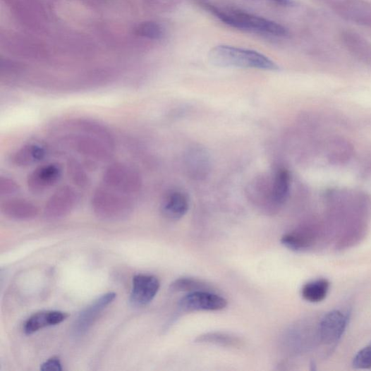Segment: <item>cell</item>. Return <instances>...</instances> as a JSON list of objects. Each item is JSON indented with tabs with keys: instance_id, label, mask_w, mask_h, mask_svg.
Listing matches in <instances>:
<instances>
[{
	"instance_id": "6da1fadb",
	"label": "cell",
	"mask_w": 371,
	"mask_h": 371,
	"mask_svg": "<svg viewBox=\"0 0 371 371\" xmlns=\"http://www.w3.org/2000/svg\"><path fill=\"white\" fill-rule=\"evenodd\" d=\"M202 6L221 22L231 28L260 35L285 37L288 32L282 25L236 8H222L206 2Z\"/></svg>"
},
{
	"instance_id": "7a4b0ae2",
	"label": "cell",
	"mask_w": 371,
	"mask_h": 371,
	"mask_svg": "<svg viewBox=\"0 0 371 371\" xmlns=\"http://www.w3.org/2000/svg\"><path fill=\"white\" fill-rule=\"evenodd\" d=\"M209 62L223 68H254L263 71H277L279 66L269 58L255 50L219 45L209 52Z\"/></svg>"
},
{
	"instance_id": "3957f363",
	"label": "cell",
	"mask_w": 371,
	"mask_h": 371,
	"mask_svg": "<svg viewBox=\"0 0 371 371\" xmlns=\"http://www.w3.org/2000/svg\"><path fill=\"white\" fill-rule=\"evenodd\" d=\"M91 205L97 217L108 221L126 220L133 214L135 208L131 197L103 185L95 191Z\"/></svg>"
},
{
	"instance_id": "277c9868",
	"label": "cell",
	"mask_w": 371,
	"mask_h": 371,
	"mask_svg": "<svg viewBox=\"0 0 371 371\" xmlns=\"http://www.w3.org/2000/svg\"><path fill=\"white\" fill-rule=\"evenodd\" d=\"M102 185L132 197L142 190L143 181L136 169L125 163L117 162L106 169L102 177Z\"/></svg>"
},
{
	"instance_id": "5b68a950",
	"label": "cell",
	"mask_w": 371,
	"mask_h": 371,
	"mask_svg": "<svg viewBox=\"0 0 371 371\" xmlns=\"http://www.w3.org/2000/svg\"><path fill=\"white\" fill-rule=\"evenodd\" d=\"M61 142L79 154L104 162L113 157L112 147L100 140L78 132H70L61 138Z\"/></svg>"
},
{
	"instance_id": "8992f818",
	"label": "cell",
	"mask_w": 371,
	"mask_h": 371,
	"mask_svg": "<svg viewBox=\"0 0 371 371\" xmlns=\"http://www.w3.org/2000/svg\"><path fill=\"white\" fill-rule=\"evenodd\" d=\"M79 195L71 186H63L47 201L44 216L48 220H59L68 216L79 202Z\"/></svg>"
},
{
	"instance_id": "52a82bcc",
	"label": "cell",
	"mask_w": 371,
	"mask_h": 371,
	"mask_svg": "<svg viewBox=\"0 0 371 371\" xmlns=\"http://www.w3.org/2000/svg\"><path fill=\"white\" fill-rule=\"evenodd\" d=\"M227 306V300L209 291H196L182 298L179 310L190 312L197 311H219Z\"/></svg>"
},
{
	"instance_id": "ba28073f",
	"label": "cell",
	"mask_w": 371,
	"mask_h": 371,
	"mask_svg": "<svg viewBox=\"0 0 371 371\" xmlns=\"http://www.w3.org/2000/svg\"><path fill=\"white\" fill-rule=\"evenodd\" d=\"M63 167L58 163H50L37 167L28 178V187L34 195H41L60 181Z\"/></svg>"
},
{
	"instance_id": "9c48e42d",
	"label": "cell",
	"mask_w": 371,
	"mask_h": 371,
	"mask_svg": "<svg viewBox=\"0 0 371 371\" xmlns=\"http://www.w3.org/2000/svg\"><path fill=\"white\" fill-rule=\"evenodd\" d=\"M349 321L347 314L339 310L327 313L317 327V336L327 346L339 341L346 332Z\"/></svg>"
},
{
	"instance_id": "30bf717a",
	"label": "cell",
	"mask_w": 371,
	"mask_h": 371,
	"mask_svg": "<svg viewBox=\"0 0 371 371\" xmlns=\"http://www.w3.org/2000/svg\"><path fill=\"white\" fill-rule=\"evenodd\" d=\"M64 129L96 138L115 149L116 140L111 130L103 123L84 118H73L61 124Z\"/></svg>"
},
{
	"instance_id": "8fae6325",
	"label": "cell",
	"mask_w": 371,
	"mask_h": 371,
	"mask_svg": "<svg viewBox=\"0 0 371 371\" xmlns=\"http://www.w3.org/2000/svg\"><path fill=\"white\" fill-rule=\"evenodd\" d=\"M116 298L114 293L104 294L98 298L80 313L73 324V333L75 336H83L97 320L101 312L111 304Z\"/></svg>"
},
{
	"instance_id": "7c38bea8",
	"label": "cell",
	"mask_w": 371,
	"mask_h": 371,
	"mask_svg": "<svg viewBox=\"0 0 371 371\" xmlns=\"http://www.w3.org/2000/svg\"><path fill=\"white\" fill-rule=\"evenodd\" d=\"M160 286V281L154 276L136 275L133 279L130 303L136 307L147 305L154 298Z\"/></svg>"
},
{
	"instance_id": "4fadbf2b",
	"label": "cell",
	"mask_w": 371,
	"mask_h": 371,
	"mask_svg": "<svg viewBox=\"0 0 371 371\" xmlns=\"http://www.w3.org/2000/svg\"><path fill=\"white\" fill-rule=\"evenodd\" d=\"M0 209L6 217L19 221L34 220L39 214L37 205L20 197H12L4 200L0 206Z\"/></svg>"
},
{
	"instance_id": "5bb4252c",
	"label": "cell",
	"mask_w": 371,
	"mask_h": 371,
	"mask_svg": "<svg viewBox=\"0 0 371 371\" xmlns=\"http://www.w3.org/2000/svg\"><path fill=\"white\" fill-rule=\"evenodd\" d=\"M47 154L45 147L37 143H30L13 152L9 161L13 166L25 168L42 162Z\"/></svg>"
},
{
	"instance_id": "9a60e30c",
	"label": "cell",
	"mask_w": 371,
	"mask_h": 371,
	"mask_svg": "<svg viewBox=\"0 0 371 371\" xmlns=\"http://www.w3.org/2000/svg\"><path fill=\"white\" fill-rule=\"evenodd\" d=\"M190 200L187 194L178 190L171 191L162 201L161 210L163 216L173 221H177L187 214Z\"/></svg>"
},
{
	"instance_id": "2e32d148",
	"label": "cell",
	"mask_w": 371,
	"mask_h": 371,
	"mask_svg": "<svg viewBox=\"0 0 371 371\" xmlns=\"http://www.w3.org/2000/svg\"><path fill=\"white\" fill-rule=\"evenodd\" d=\"M68 315L57 310L41 311L32 315L24 324V332L30 335L51 326H56L63 322Z\"/></svg>"
},
{
	"instance_id": "e0dca14e",
	"label": "cell",
	"mask_w": 371,
	"mask_h": 371,
	"mask_svg": "<svg viewBox=\"0 0 371 371\" xmlns=\"http://www.w3.org/2000/svg\"><path fill=\"white\" fill-rule=\"evenodd\" d=\"M291 175L284 168L278 169L273 176L271 190L269 195V204L276 207L285 204L289 195Z\"/></svg>"
},
{
	"instance_id": "ac0fdd59",
	"label": "cell",
	"mask_w": 371,
	"mask_h": 371,
	"mask_svg": "<svg viewBox=\"0 0 371 371\" xmlns=\"http://www.w3.org/2000/svg\"><path fill=\"white\" fill-rule=\"evenodd\" d=\"M317 235L310 229H304L295 231H291L284 235L281 242L286 248L296 251H305L315 243Z\"/></svg>"
},
{
	"instance_id": "d6986e66",
	"label": "cell",
	"mask_w": 371,
	"mask_h": 371,
	"mask_svg": "<svg viewBox=\"0 0 371 371\" xmlns=\"http://www.w3.org/2000/svg\"><path fill=\"white\" fill-rule=\"evenodd\" d=\"M330 283L322 279L305 284L302 288V297L308 302L317 303L324 300L329 293Z\"/></svg>"
},
{
	"instance_id": "ffe728a7",
	"label": "cell",
	"mask_w": 371,
	"mask_h": 371,
	"mask_svg": "<svg viewBox=\"0 0 371 371\" xmlns=\"http://www.w3.org/2000/svg\"><path fill=\"white\" fill-rule=\"evenodd\" d=\"M195 341L197 343H213L227 348H240L243 341L240 338L222 332H209L199 336Z\"/></svg>"
},
{
	"instance_id": "44dd1931",
	"label": "cell",
	"mask_w": 371,
	"mask_h": 371,
	"mask_svg": "<svg viewBox=\"0 0 371 371\" xmlns=\"http://www.w3.org/2000/svg\"><path fill=\"white\" fill-rule=\"evenodd\" d=\"M67 171L73 183L80 189H86L90 185V177L83 166L74 159H70Z\"/></svg>"
},
{
	"instance_id": "7402d4cb",
	"label": "cell",
	"mask_w": 371,
	"mask_h": 371,
	"mask_svg": "<svg viewBox=\"0 0 371 371\" xmlns=\"http://www.w3.org/2000/svg\"><path fill=\"white\" fill-rule=\"evenodd\" d=\"M209 286L204 281L193 278H181L171 284V290L176 293L188 291L193 293L196 291H209Z\"/></svg>"
},
{
	"instance_id": "603a6c76",
	"label": "cell",
	"mask_w": 371,
	"mask_h": 371,
	"mask_svg": "<svg viewBox=\"0 0 371 371\" xmlns=\"http://www.w3.org/2000/svg\"><path fill=\"white\" fill-rule=\"evenodd\" d=\"M20 190V186L16 180L8 176L0 177V195L7 197L16 195Z\"/></svg>"
},
{
	"instance_id": "cb8c5ba5",
	"label": "cell",
	"mask_w": 371,
	"mask_h": 371,
	"mask_svg": "<svg viewBox=\"0 0 371 371\" xmlns=\"http://www.w3.org/2000/svg\"><path fill=\"white\" fill-rule=\"evenodd\" d=\"M353 365L357 369L371 368V346L364 348L355 355Z\"/></svg>"
},
{
	"instance_id": "d4e9b609",
	"label": "cell",
	"mask_w": 371,
	"mask_h": 371,
	"mask_svg": "<svg viewBox=\"0 0 371 371\" xmlns=\"http://www.w3.org/2000/svg\"><path fill=\"white\" fill-rule=\"evenodd\" d=\"M40 369L43 371H61L63 370L61 360L57 357H53L44 362Z\"/></svg>"
},
{
	"instance_id": "484cf974",
	"label": "cell",
	"mask_w": 371,
	"mask_h": 371,
	"mask_svg": "<svg viewBox=\"0 0 371 371\" xmlns=\"http://www.w3.org/2000/svg\"><path fill=\"white\" fill-rule=\"evenodd\" d=\"M272 1H274L279 6L286 7L293 6L295 5L293 0H272Z\"/></svg>"
}]
</instances>
